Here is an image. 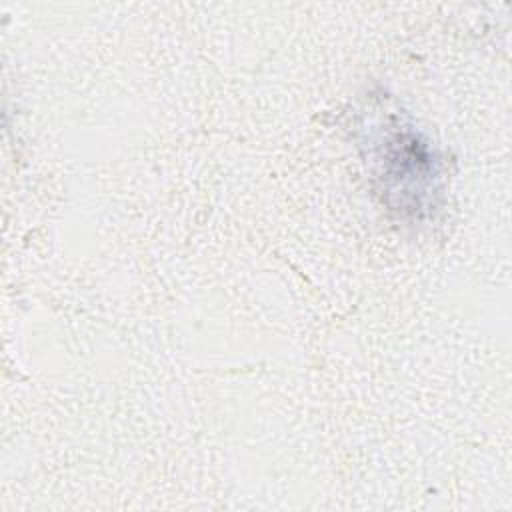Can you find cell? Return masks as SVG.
Segmentation results:
<instances>
[{
  "label": "cell",
  "mask_w": 512,
  "mask_h": 512,
  "mask_svg": "<svg viewBox=\"0 0 512 512\" xmlns=\"http://www.w3.org/2000/svg\"><path fill=\"white\" fill-rule=\"evenodd\" d=\"M378 178L386 202L408 214H418L434 204L438 192V158L430 144L414 130L396 128L378 142Z\"/></svg>",
  "instance_id": "cell-1"
}]
</instances>
